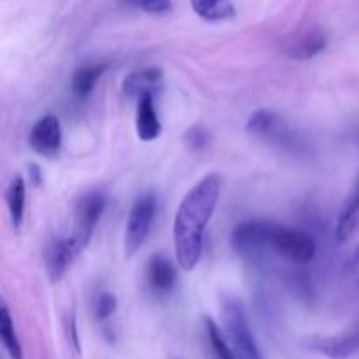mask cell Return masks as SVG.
<instances>
[{"mask_svg": "<svg viewBox=\"0 0 359 359\" xmlns=\"http://www.w3.org/2000/svg\"><path fill=\"white\" fill-rule=\"evenodd\" d=\"M223 332L237 359H263L262 351L249 328L248 316L237 298L224 297L221 304Z\"/></svg>", "mask_w": 359, "mask_h": 359, "instance_id": "cell-2", "label": "cell"}, {"mask_svg": "<svg viewBox=\"0 0 359 359\" xmlns=\"http://www.w3.org/2000/svg\"><path fill=\"white\" fill-rule=\"evenodd\" d=\"M326 44H328L326 35L321 30H318V28H312V30L302 32L297 37L287 41L284 51H286L290 58L309 60L318 56L321 51H325Z\"/></svg>", "mask_w": 359, "mask_h": 359, "instance_id": "cell-14", "label": "cell"}, {"mask_svg": "<svg viewBox=\"0 0 359 359\" xmlns=\"http://www.w3.org/2000/svg\"><path fill=\"white\" fill-rule=\"evenodd\" d=\"M81 251L83 249L70 238V235L55 238L46 251V265H48V273L51 280L62 279Z\"/></svg>", "mask_w": 359, "mask_h": 359, "instance_id": "cell-9", "label": "cell"}, {"mask_svg": "<svg viewBox=\"0 0 359 359\" xmlns=\"http://www.w3.org/2000/svg\"><path fill=\"white\" fill-rule=\"evenodd\" d=\"M118 309V298L111 291H104L98 294L97 302H95V316L98 321H107Z\"/></svg>", "mask_w": 359, "mask_h": 359, "instance_id": "cell-21", "label": "cell"}, {"mask_svg": "<svg viewBox=\"0 0 359 359\" xmlns=\"http://www.w3.org/2000/svg\"><path fill=\"white\" fill-rule=\"evenodd\" d=\"M107 63H86V65L79 67L74 72L72 83H70L74 97L81 98V100L90 97L93 93L95 86L98 84V81H100V77L107 70Z\"/></svg>", "mask_w": 359, "mask_h": 359, "instance_id": "cell-15", "label": "cell"}, {"mask_svg": "<svg viewBox=\"0 0 359 359\" xmlns=\"http://www.w3.org/2000/svg\"><path fill=\"white\" fill-rule=\"evenodd\" d=\"M280 224L265 219L242 221L231 231V248L241 255H256L272 249V241Z\"/></svg>", "mask_w": 359, "mask_h": 359, "instance_id": "cell-6", "label": "cell"}, {"mask_svg": "<svg viewBox=\"0 0 359 359\" xmlns=\"http://www.w3.org/2000/svg\"><path fill=\"white\" fill-rule=\"evenodd\" d=\"M272 249L279 256L286 258L287 262L305 265L314 259L316 242L309 233L302 230H291V228L279 226L276 237L272 241Z\"/></svg>", "mask_w": 359, "mask_h": 359, "instance_id": "cell-7", "label": "cell"}, {"mask_svg": "<svg viewBox=\"0 0 359 359\" xmlns=\"http://www.w3.org/2000/svg\"><path fill=\"white\" fill-rule=\"evenodd\" d=\"M6 202L9 207V216L14 228H20L25 216V202H27V184L23 177H14L6 191Z\"/></svg>", "mask_w": 359, "mask_h": 359, "instance_id": "cell-17", "label": "cell"}, {"mask_svg": "<svg viewBox=\"0 0 359 359\" xmlns=\"http://www.w3.org/2000/svg\"><path fill=\"white\" fill-rule=\"evenodd\" d=\"M191 9L205 21H226L237 14L231 0H191Z\"/></svg>", "mask_w": 359, "mask_h": 359, "instance_id": "cell-16", "label": "cell"}, {"mask_svg": "<svg viewBox=\"0 0 359 359\" xmlns=\"http://www.w3.org/2000/svg\"><path fill=\"white\" fill-rule=\"evenodd\" d=\"M123 2L130 7H140V9H142V7L146 6L147 2H151V0H123Z\"/></svg>", "mask_w": 359, "mask_h": 359, "instance_id": "cell-25", "label": "cell"}, {"mask_svg": "<svg viewBox=\"0 0 359 359\" xmlns=\"http://www.w3.org/2000/svg\"><path fill=\"white\" fill-rule=\"evenodd\" d=\"M107 207V198L100 191H88L79 196L74 207V230L70 238L81 249L90 244L93 231Z\"/></svg>", "mask_w": 359, "mask_h": 359, "instance_id": "cell-5", "label": "cell"}, {"mask_svg": "<svg viewBox=\"0 0 359 359\" xmlns=\"http://www.w3.org/2000/svg\"><path fill=\"white\" fill-rule=\"evenodd\" d=\"M184 140L193 151H202L205 149L207 144H209L210 135L205 128H202V126H191V128L186 132Z\"/></svg>", "mask_w": 359, "mask_h": 359, "instance_id": "cell-22", "label": "cell"}, {"mask_svg": "<svg viewBox=\"0 0 359 359\" xmlns=\"http://www.w3.org/2000/svg\"><path fill=\"white\" fill-rule=\"evenodd\" d=\"M135 132L142 142H153L161 133V121L154 107V95H144L137 100Z\"/></svg>", "mask_w": 359, "mask_h": 359, "instance_id": "cell-12", "label": "cell"}, {"mask_svg": "<svg viewBox=\"0 0 359 359\" xmlns=\"http://www.w3.org/2000/svg\"><path fill=\"white\" fill-rule=\"evenodd\" d=\"M307 346L330 359H347L359 351V333L354 330L353 333L339 337H325V339L318 337L309 340Z\"/></svg>", "mask_w": 359, "mask_h": 359, "instance_id": "cell-10", "label": "cell"}, {"mask_svg": "<svg viewBox=\"0 0 359 359\" xmlns=\"http://www.w3.org/2000/svg\"><path fill=\"white\" fill-rule=\"evenodd\" d=\"M0 339H2L4 347H6L11 359H23V347H21L20 339L16 335V328H14L9 309L4 302L2 307H0Z\"/></svg>", "mask_w": 359, "mask_h": 359, "instance_id": "cell-18", "label": "cell"}, {"mask_svg": "<svg viewBox=\"0 0 359 359\" xmlns=\"http://www.w3.org/2000/svg\"><path fill=\"white\" fill-rule=\"evenodd\" d=\"M205 332L217 359H237L233 351H231L230 344H228L226 337H224L223 328L210 318H205Z\"/></svg>", "mask_w": 359, "mask_h": 359, "instance_id": "cell-20", "label": "cell"}, {"mask_svg": "<svg viewBox=\"0 0 359 359\" xmlns=\"http://www.w3.org/2000/svg\"><path fill=\"white\" fill-rule=\"evenodd\" d=\"M28 177H30L32 181H34V184H41V182H42V174H41V172H39L37 165H32V167H30V174H28Z\"/></svg>", "mask_w": 359, "mask_h": 359, "instance_id": "cell-24", "label": "cell"}, {"mask_svg": "<svg viewBox=\"0 0 359 359\" xmlns=\"http://www.w3.org/2000/svg\"><path fill=\"white\" fill-rule=\"evenodd\" d=\"M353 263H354V265H356V263H359V245H358V249H356V251H354V256H353Z\"/></svg>", "mask_w": 359, "mask_h": 359, "instance_id": "cell-26", "label": "cell"}, {"mask_svg": "<svg viewBox=\"0 0 359 359\" xmlns=\"http://www.w3.org/2000/svg\"><path fill=\"white\" fill-rule=\"evenodd\" d=\"M146 279L154 293L168 294L177 283V269L165 255H154L147 262Z\"/></svg>", "mask_w": 359, "mask_h": 359, "instance_id": "cell-11", "label": "cell"}, {"mask_svg": "<svg viewBox=\"0 0 359 359\" xmlns=\"http://www.w3.org/2000/svg\"><path fill=\"white\" fill-rule=\"evenodd\" d=\"M221 195V177L209 174L193 186L177 207L174 217V249L177 265L184 272L196 269L203 251V237Z\"/></svg>", "mask_w": 359, "mask_h": 359, "instance_id": "cell-1", "label": "cell"}, {"mask_svg": "<svg viewBox=\"0 0 359 359\" xmlns=\"http://www.w3.org/2000/svg\"><path fill=\"white\" fill-rule=\"evenodd\" d=\"M154 214H156V198L153 193L139 195L130 209L125 230V252L126 258L135 255L146 242L153 226Z\"/></svg>", "mask_w": 359, "mask_h": 359, "instance_id": "cell-4", "label": "cell"}, {"mask_svg": "<svg viewBox=\"0 0 359 359\" xmlns=\"http://www.w3.org/2000/svg\"><path fill=\"white\" fill-rule=\"evenodd\" d=\"M356 195L359 196V177H358V189H356Z\"/></svg>", "mask_w": 359, "mask_h": 359, "instance_id": "cell-27", "label": "cell"}, {"mask_svg": "<svg viewBox=\"0 0 359 359\" xmlns=\"http://www.w3.org/2000/svg\"><path fill=\"white\" fill-rule=\"evenodd\" d=\"M245 132L251 137L266 140L290 153H302L305 149L304 140L298 139L297 133L277 112L269 111V109H258L252 112L245 123Z\"/></svg>", "mask_w": 359, "mask_h": 359, "instance_id": "cell-3", "label": "cell"}, {"mask_svg": "<svg viewBox=\"0 0 359 359\" xmlns=\"http://www.w3.org/2000/svg\"><path fill=\"white\" fill-rule=\"evenodd\" d=\"M356 332H358V333H359V326H358V328H356Z\"/></svg>", "mask_w": 359, "mask_h": 359, "instance_id": "cell-28", "label": "cell"}, {"mask_svg": "<svg viewBox=\"0 0 359 359\" xmlns=\"http://www.w3.org/2000/svg\"><path fill=\"white\" fill-rule=\"evenodd\" d=\"M163 81V70L158 67H149V69L137 70V72L128 74L123 81V93L130 98L139 100L144 95H154V91L161 86Z\"/></svg>", "mask_w": 359, "mask_h": 359, "instance_id": "cell-13", "label": "cell"}, {"mask_svg": "<svg viewBox=\"0 0 359 359\" xmlns=\"http://www.w3.org/2000/svg\"><path fill=\"white\" fill-rule=\"evenodd\" d=\"M70 339H72V346L76 349V353H81L79 339H77V328H76V318H70Z\"/></svg>", "mask_w": 359, "mask_h": 359, "instance_id": "cell-23", "label": "cell"}, {"mask_svg": "<svg viewBox=\"0 0 359 359\" xmlns=\"http://www.w3.org/2000/svg\"><path fill=\"white\" fill-rule=\"evenodd\" d=\"M28 144L37 154L44 158H55L62 147V126L56 116L46 114L32 126Z\"/></svg>", "mask_w": 359, "mask_h": 359, "instance_id": "cell-8", "label": "cell"}, {"mask_svg": "<svg viewBox=\"0 0 359 359\" xmlns=\"http://www.w3.org/2000/svg\"><path fill=\"white\" fill-rule=\"evenodd\" d=\"M359 223V196L354 193L353 198H349V202L344 205V209L340 210L339 221H337V241L342 244L346 242L351 235L354 233V230L358 228Z\"/></svg>", "mask_w": 359, "mask_h": 359, "instance_id": "cell-19", "label": "cell"}]
</instances>
